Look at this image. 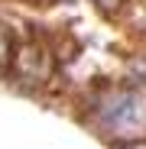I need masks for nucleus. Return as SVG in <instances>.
I'll return each mask as SVG.
<instances>
[{
  "label": "nucleus",
  "instance_id": "nucleus-2",
  "mask_svg": "<svg viewBox=\"0 0 146 149\" xmlns=\"http://www.w3.org/2000/svg\"><path fill=\"white\" fill-rule=\"evenodd\" d=\"M13 39H10V33H7V26H0V71H7L10 68V62H13Z\"/></svg>",
  "mask_w": 146,
  "mask_h": 149
},
{
  "label": "nucleus",
  "instance_id": "nucleus-1",
  "mask_svg": "<svg viewBox=\"0 0 146 149\" xmlns=\"http://www.w3.org/2000/svg\"><path fill=\"white\" fill-rule=\"evenodd\" d=\"M10 71L16 74V78L29 81V84H42L49 78V55L42 52L39 45H23V49L13 52Z\"/></svg>",
  "mask_w": 146,
  "mask_h": 149
},
{
  "label": "nucleus",
  "instance_id": "nucleus-3",
  "mask_svg": "<svg viewBox=\"0 0 146 149\" xmlns=\"http://www.w3.org/2000/svg\"><path fill=\"white\" fill-rule=\"evenodd\" d=\"M94 3L101 7V10H107V13H114V10H117L120 3H124V0H94Z\"/></svg>",
  "mask_w": 146,
  "mask_h": 149
},
{
  "label": "nucleus",
  "instance_id": "nucleus-4",
  "mask_svg": "<svg viewBox=\"0 0 146 149\" xmlns=\"http://www.w3.org/2000/svg\"><path fill=\"white\" fill-rule=\"evenodd\" d=\"M130 149H146V143H136V146H130Z\"/></svg>",
  "mask_w": 146,
  "mask_h": 149
}]
</instances>
